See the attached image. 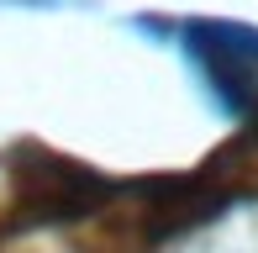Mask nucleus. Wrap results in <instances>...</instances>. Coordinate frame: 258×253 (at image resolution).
I'll return each mask as SVG.
<instances>
[{"label":"nucleus","mask_w":258,"mask_h":253,"mask_svg":"<svg viewBox=\"0 0 258 253\" xmlns=\"http://www.w3.org/2000/svg\"><path fill=\"white\" fill-rule=\"evenodd\" d=\"M184 48L201 64L206 85L237 121L258 132V27L242 21H184Z\"/></svg>","instance_id":"f257e3e1"}]
</instances>
